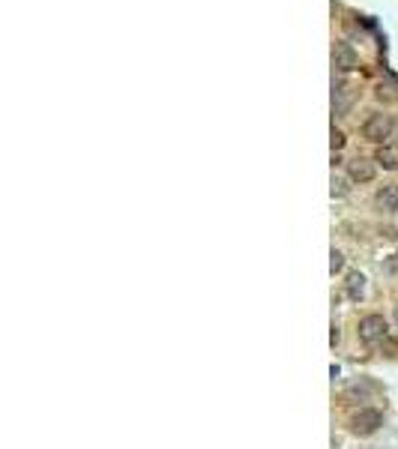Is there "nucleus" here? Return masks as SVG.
I'll list each match as a JSON object with an SVG mask.
<instances>
[{
    "instance_id": "obj_4",
    "label": "nucleus",
    "mask_w": 398,
    "mask_h": 449,
    "mask_svg": "<svg viewBox=\"0 0 398 449\" xmlns=\"http://www.w3.org/2000/svg\"><path fill=\"white\" fill-rule=\"evenodd\" d=\"M375 162H371V159H363V156H359V159H351V162H347V174H351V180H356V183H371V180H375Z\"/></svg>"
},
{
    "instance_id": "obj_6",
    "label": "nucleus",
    "mask_w": 398,
    "mask_h": 449,
    "mask_svg": "<svg viewBox=\"0 0 398 449\" xmlns=\"http://www.w3.org/2000/svg\"><path fill=\"white\" fill-rule=\"evenodd\" d=\"M375 204L383 210V213H395L398 210V183L383 186V189L378 192V198H375Z\"/></svg>"
},
{
    "instance_id": "obj_15",
    "label": "nucleus",
    "mask_w": 398,
    "mask_h": 449,
    "mask_svg": "<svg viewBox=\"0 0 398 449\" xmlns=\"http://www.w3.org/2000/svg\"><path fill=\"white\" fill-rule=\"evenodd\" d=\"M395 318H398V309H395Z\"/></svg>"
},
{
    "instance_id": "obj_8",
    "label": "nucleus",
    "mask_w": 398,
    "mask_h": 449,
    "mask_svg": "<svg viewBox=\"0 0 398 449\" xmlns=\"http://www.w3.org/2000/svg\"><path fill=\"white\" fill-rule=\"evenodd\" d=\"M344 291H347L351 299H363V294H366V276H363V273H347Z\"/></svg>"
},
{
    "instance_id": "obj_3",
    "label": "nucleus",
    "mask_w": 398,
    "mask_h": 449,
    "mask_svg": "<svg viewBox=\"0 0 398 449\" xmlns=\"http://www.w3.org/2000/svg\"><path fill=\"white\" fill-rule=\"evenodd\" d=\"M387 330H390V321L383 318V315H366L363 321H359V327H356L359 342H363V345L380 342L383 335H387Z\"/></svg>"
},
{
    "instance_id": "obj_13",
    "label": "nucleus",
    "mask_w": 398,
    "mask_h": 449,
    "mask_svg": "<svg viewBox=\"0 0 398 449\" xmlns=\"http://www.w3.org/2000/svg\"><path fill=\"white\" fill-rule=\"evenodd\" d=\"M344 192H347L344 180H342V177H332V195H344Z\"/></svg>"
},
{
    "instance_id": "obj_1",
    "label": "nucleus",
    "mask_w": 398,
    "mask_h": 449,
    "mask_svg": "<svg viewBox=\"0 0 398 449\" xmlns=\"http://www.w3.org/2000/svg\"><path fill=\"white\" fill-rule=\"evenodd\" d=\"M347 426H351V431L356 434V438H371V434L383 426V414L375 407H359L356 414L347 419Z\"/></svg>"
},
{
    "instance_id": "obj_9",
    "label": "nucleus",
    "mask_w": 398,
    "mask_h": 449,
    "mask_svg": "<svg viewBox=\"0 0 398 449\" xmlns=\"http://www.w3.org/2000/svg\"><path fill=\"white\" fill-rule=\"evenodd\" d=\"M371 390V386L366 383V381H359V383H354V386H347V390H344V398H347V402H354V398L359 395V398H363L366 393Z\"/></svg>"
},
{
    "instance_id": "obj_10",
    "label": "nucleus",
    "mask_w": 398,
    "mask_h": 449,
    "mask_svg": "<svg viewBox=\"0 0 398 449\" xmlns=\"http://www.w3.org/2000/svg\"><path fill=\"white\" fill-rule=\"evenodd\" d=\"M378 162H380L383 168H390V171L398 168V156L392 153V150H380V153H378Z\"/></svg>"
},
{
    "instance_id": "obj_7",
    "label": "nucleus",
    "mask_w": 398,
    "mask_h": 449,
    "mask_svg": "<svg viewBox=\"0 0 398 449\" xmlns=\"http://www.w3.org/2000/svg\"><path fill=\"white\" fill-rule=\"evenodd\" d=\"M351 105H354V93H351V87H335V90H332V114L344 117L347 111H351Z\"/></svg>"
},
{
    "instance_id": "obj_11",
    "label": "nucleus",
    "mask_w": 398,
    "mask_h": 449,
    "mask_svg": "<svg viewBox=\"0 0 398 449\" xmlns=\"http://www.w3.org/2000/svg\"><path fill=\"white\" fill-rule=\"evenodd\" d=\"M342 267H344V255L332 249V252H330V273L335 276V273H342Z\"/></svg>"
},
{
    "instance_id": "obj_12",
    "label": "nucleus",
    "mask_w": 398,
    "mask_h": 449,
    "mask_svg": "<svg viewBox=\"0 0 398 449\" xmlns=\"http://www.w3.org/2000/svg\"><path fill=\"white\" fill-rule=\"evenodd\" d=\"M330 144H332V150H342V147H344V132L332 129V138H330Z\"/></svg>"
},
{
    "instance_id": "obj_14",
    "label": "nucleus",
    "mask_w": 398,
    "mask_h": 449,
    "mask_svg": "<svg viewBox=\"0 0 398 449\" xmlns=\"http://www.w3.org/2000/svg\"><path fill=\"white\" fill-rule=\"evenodd\" d=\"M383 270L392 273V276H395V273H398V255H392V258L387 261V264H383Z\"/></svg>"
},
{
    "instance_id": "obj_2",
    "label": "nucleus",
    "mask_w": 398,
    "mask_h": 449,
    "mask_svg": "<svg viewBox=\"0 0 398 449\" xmlns=\"http://www.w3.org/2000/svg\"><path fill=\"white\" fill-rule=\"evenodd\" d=\"M392 132H395V120H392L390 114H371V117L363 123V135H366L368 141H375V144L390 141Z\"/></svg>"
},
{
    "instance_id": "obj_5",
    "label": "nucleus",
    "mask_w": 398,
    "mask_h": 449,
    "mask_svg": "<svg viewBox=\"0 0 398 449\" xmlns=\"http://www.w3.org/2000/svg\"><path fill=\"white\" fill-rule=\"evenodd\" d=\"M356 52H354V45L351 42H339L335 45V52H332V64L335 69H342V72H351L356 66Z\"/></svg>"
}]
</instances>
